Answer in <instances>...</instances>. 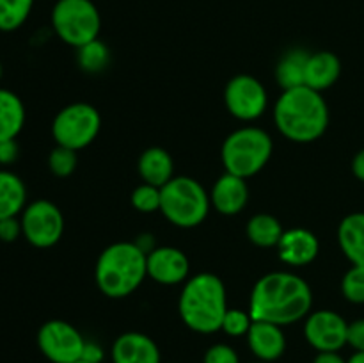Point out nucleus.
Segmentation results:
<instances>
[{
    "label": "nucleus",
    "instance_id": "4c0bfd02",
    "mask_svg": "<svg viewBox=\"0 0 364 363\" xmlns=\"http://www.w3.org/2000/svg\"><path fill=\"white\" fill-rule=\"evenodd\" d=\"M313 363H347L338 352H318Z\"/></svg>",
    "mask_w": 364,
    "mask_h": 363
},
{
    "label": "nucleus",
    "instance_id": "b1692460",
    "mask_svg": "<svg viewBox=\"0 0 364 363\" xmlns=\"http://www.w3.org/2000/svg\"><path fill=\"white\" fill-rule=\"evenodd\" d=\"M245 233H247L249 242L258 248H277L284 230L277 217L270 214H256L249 219Z\"/></svg>",
    "mask_w": 364,
    "mask_h": 363
},
{
    "label": "nucleus",
    "instance_id": "f257e3e1",
    "mask_svg": "<svg viewBox=\"0 0 364 363\" xmlns=\"http://www.w3.org/2000/svg\"><path fill=\"white\" fill-rule=\"evenodd\" d=\"M313 292L304 278L287 270H276L259 278L249 299L252 320H263L284 327L306 319L311 312Z\"/></svg>",
    "mask_w": 364,
    "mask_h": 363
},
{
    "label": "nucleus",
    "instance_id": "412c9836",
    "mask_svg": "<svg viewBox=\"0 0 364 363\" xmlns=\"http://www.w3.org/2000/svg\"><path fill=\"white\" fill-rule=\"evenodd\" d=\"M27 206V187L16 173L0 169V219L16 217Z\"/></svg>",
    "mask_w": 364,
    "mask_h": 363
},
{
    "label": "nucleus",
    "instance_id": "e433bc0d",
    "mask_svg": "<svg viewBox=\"0 0 364 363\" xmlns=\"http://www.w3.org/2000/svg\"><path fill=\"white\" fill-rule=\"evenodd\" d=\"M134 242L139 246V248L142 249V251L146 253V255H148V253H151L153 249L156 248V246H155V237H153L151 233L137 235V238H135Z\"/></svg>",
    "mask_w": 364,
    "mask_h": 363
},
{
    "label": "nucleus",
    "instance_id": "f03ea898",
    "mask_svg": "<svg viewBox=\"0 0 364 363\" xmlns=\"http://www.w3.org/2000/svg\"><path fill=\"white\" fill-rule=\"evenodd\" d=\"M274 123L288 141L308 144L326 134L329 105L322 93L308 85L284 89L274 105Z\"/></svg>",
    "mask_w": 364,
    "mask_h": 363
},
{
    "label": "nucleus",
    "instance_id": "9d476101",
    "mask_svg": "<svg viewBox=\"0 0 364 363\" xmlns=\"http://www.w3.org/2000/svg\"><path fill=\"white\" fill-rule=\"evenodd\" d=\"M85 338L66 320H46L38 331V347L52 363H77L82 359Z\"/></svg>",
    "mask_w": 364,
    "mask_h": 363
},
{
    "label": "nucleus",
    "instance_id": "393cba45",
    "mask_svg": "<svg viewBox=\"0 0 364 363\" xmlns=\"http://www.w3.org/2000/svg\"><path fill=\"white\" fill-rule=\"evenodd\" d=\"M34 0H0V32L18 31L31 16Z\"/></svg>",
    "mask_w": 364,
    "mask_h": 363
},
{
    "label": "nucleus",
    "instance_id": "4468645a",
    "mask_svg": "<svg viewBox=\"0 0 364 363\" xmlns=\"http://www.w3.org/2000/svg\"><path fill=\"white\" fill-rule=\"evenodd\" d=\"M320 253V242L313 231L306 228L287 230L277 244V255L287 265L304 267L315 262Z\"/></svg>",
    "mask_w": 364,
    "mask_h": 363
},
{
    "label": "nucleus",
    "instance_id": "c756f323",
    "mask_svg": "<svg viewBox=\"0 0 364 363\" xmlns=\"http://www.w3.org/2000/svg\"><path fill=\"white\" fill-rule=\"evenodd\" d=\"M251 313L238 308H228L220 330L226 335H230V337H247L249 330H251Z\"/></svg>",
    "mask_w": 364,
    "mask_h": 363
},
{
    "label": "nucleus",
    "instance_id": "aec40b11",
    "mask_svg": "<svg viewBox=\"0 0 364 363\" xmlns=\"http://www.w3.org/2000/svg\"><path fill=\"white\" fill-rule=\"evenodd\" d=\"M338 244L352 265H364V212L348 214L341 219Z\"/></svg>",
    "mask_w": 364,
    "mask_h": 363
},
{
    "label": "nucleus",
    "instance_id": "9b49d317",
    "mask_svg": "<svg viewBox=\"0 0 364 363\" xmlns=\"http://www.w3.org/2000/svg\"><path fill=\"white\" fill-rule=\"evenodd\" d=\"M228 112L238 121H256L269 107V95L262 82L252 75H237L224 89Z\"/></svg>",
    "mask_w": 364,
    "mask_h": 363
},
{
    "label": "nucleus",
    "instance_id": "ddd939ff",
    "mask_svg": "<svg viewBox=\"0 0 364 363\" xmlns=\"http://www.w3.org/2000/svg\"><path fill=\"white\" fill-rule=\"evenodd\" d=\"M148 276L159 285L173 287L188 280L191 262L181 249L173 246H159L146 256Z\"/></svg>",
    "mask_w": 364,
    "mask_h": 363
},
{
    "label": "nucleus",
    "instance_id": "79ce46f5",
    "mask_svg": "<svg viewBox=\"0 0 364 363\" xmlns=\"http://www.w3.org/2000/svg\"><path fill=\"white\" fill-rule=\"evenodd\" d=\"M77 363H87V362H77Z\"/></svg>",
    "mask_w": 364,
    "mask_h": 363
},
{
    "label": "nucleus",
    "instance_id": "6e6552de",
    "mask_svg": "<svg viewBox=\"0 0 364 363\" xmlns=\"http://www.w3.org/2000/svg\"><path fill=\"white\" fill-rule=\"evenodd\" d=\"M102 130V116L91 103L77 102L63 107L52 121V137L57 146L73 152L87 148Z\"/></svg>",
    "mask_w": 364,
    "mask_h": 363
},
{
    "label": "nucleus",
    "instance_id": "1a4fd4ad",
    "mask_svg": "<svg viewBox=\"0 0 364 363\" xmlns=\"http://www.w3.org/2000/svg\"><path fill=\"white\" fill-rule=\"evenodd\" d=\"M23 238L38 249H48L60 241L64 233V216L55 203L36 199L28 203L20 216Z\"/></svg>",
    "mask_w": 364,
    "mask_h": 363
},
{
    "label": "nucleus",
    "instance_id": "58836bf2",
    "mask_svg": "<svg viewBox=\"0 0 364 363\" xmlns=\"http://www.w3.org/2000/svg\"><path fill=\"white\" fill-rule=\"evenodd\" d=\"M347 363H364V351H355L354 354L347 359Z\"/></svg>",
    "mask_w": 364,
    "mask_h": 363
},
{
    "label": "nucleus",
    "instance_id": "473e14b6",
    "mask_svg": "<svg viewBox=\"0 0 364 363\" xmlns=\"http://www.w3.org/2000/svg\"><path fill=\"white\" fill-rule=\"evenodd\" d=\"M347 344L354 351H364V319H358L348 324Z\"/></svg>",
    "mask_w": 364,
    "mask_h": 363
},
{
    "label": "nucleus",
    "instance_id": "c9c22d12",
    "mask_svg": "<svg viewBox=\"0 0 364 363\" xmlns=\"http://www.w3.org/2000/svg\"><path fill=\"white\" fill-rule=\"evenodd\" d=\"M352 173L358 180L364 182V148L359 149L352 159Z\"/></svg>",
    "mask_w": 364,
    "mask_h": 363
},
{
    "label": "nucleus",
    "instance_id": "2eb2a0df",
    "mask_svg": "<svg viewBox=\"0 0 364 363\" xmlns=\"http://www.w3.org/2000/svg\"><path fill=\"white\" fill-rule=\"evenodd\" d=\"M247 345L259 362L274 363L287 351V337L283 327L272 322L252 320L247 333Z\"/></svg>",
    "mask_w": 364,
    "mask_h": 363
},
{
    "label": "nucleus",
    "instance_id": "72a5a7b5",
    "mask_svg": "<svg viewBox=\"0 0 364 363\" xmlns=\"http://www.w3.org/2000/svg\"><path fill=\"white\" fill-rule=\"evenodd\" d=\"M18 155H20V148H18L16 139L0 141V164L2 166H11L13 162H16Z\"/></svg>",
    "mask_w": 364,
    "mask_h": 363
},
{
    "label": "nucleus",
    "instance_id": "2f4dec72",
    "mask_svg": "<svg viewBox=\"0 0 364 363\" xmlns=\"http://www.w3.org/2000/svg\"><path fill=\"white\" fill-rule=\"evenodd\" d=\"M23 235L21 230V221L16 217H6V219H0V242H11L18 241V238Z\"/></svg>",
    "mask_w": 364,
    "mask_h": 363
},
{
    "label": "nucleus",
    "instance_id": "423d86ee",
    "mask_svg": "<svg viewBox=\"0 0 364 363\" xmlns=\"http://www.w3.org/2000/svg\"><path fill=\"white\" fill-rule=\"evenodd\" d=\"M274 142L269 132L258 127H242L231 132L220 148V160L226 173L240 178L258 174L269 164Z\"/></svg>",
    "mask_w": 364,
    "mask_h": 363
},
{
    "label": "nucleus",
    "instance_id": "dca6fc26",
    "mask_svg": "<svg viewBox=\"0 0 364 363\" xmlns=\"http://www.w3.org/2000/svg\"><path fill=\"white\" fill-rule=\"evenodd\" d=\"M114 363H162L160 349L153 338L139 331H127L112 344Z\"/></svg>",
    "mask_w": 364,
    "mask_h": 363
},
{
    "label": "nucleus",
    "instance_id": "a878e982",
    "mask_svg": "<svg viewBox=\"0 0 364 363\" xmlns=\"http://www.w3.org/2000/svg\"><path fill=\"white\" fill-rule=\"evenodd\" d=\"M77 63L87 73H100L110 64V50L100 39L77 48Z\"/></svg>",
    "mask_w": 364,
    "mask_h": 363
},
{
    "label": "nucleus",
    "instance_id": "f8f14e48",
    "mask_svg": "<svg viewBox=\"0 0 364 363\" xmlns=\"http://www.w3.org/2000/svg\"><path fill=\"white\" fill-rule=\"evenodd\" d=\"M348 322L333 310L309 312L304 322V338L318 352H338L347 345Z\"/></svg>",
    "mask_w": 364,
    "mask_h": 363
},
{
    "label": "nucleus",
    "instance_id": "0eeeda50",
    "mask_svg": "<svg viewBox=\"0 0 364 363\" xmlns=\"http://www.w3.org/2000/svg\"><path fill=\"white\" fill-rule=\"evenodd\" d=\"M50 21L57 38L75 48L98 39L102 31V14L92 0H57Z\"/></svg>",
    "mask_w": 364,
    "mask_h": 363
},
{
    "label": "nucleus",
    "instance_id": "a19ab883",
    "mask_svg": "<svg viewBox=\"0 0 364 363\" xmlns=\"http://www.w3.org/2000/svg\"><path fill=\"white\" fill-rule=\"evenodd\" d=\"M256 363H267V362H256Z\"/></svg>",
    "mask_w": 364,
    "mask_h": 363
},
{
    "label": "nucleus",
    "instance_id": "6ab92c4d",
    "mask_svg": "<svg viewBox=\"0 0 364 363\" xmlns=\"http://www.w3.org/2000/svg\"><path fill=\"white\" fill-rule=\"evenodd\" d=\"M137 171L144 184L162 189L171 178H174L173 157L167 149L160 148V146H151L139 157Z\"/></svg>",
    "mask_w": 364,
    "mask_h": 363
},
{
    "label": "nucleus",
    "instance_id": "bb28decb",
    "mask_svg": "<svg viewBox=\"0 0 364 363\" xmlns=\"http://www.w3.org/2000/svg\"><path fill=\"white\" fill-rule=\"evenodd\" d=\"M78 166L77 152L64 146H55L48 155V169L50 173L59 178H68L75 173Z\"/></svg>",
    "mask_w": 364,
    "mask_h": 363
},
{
    "label": "nucleus",
    "instance_id": "39448f33",
    "mask_svg": "<svg viewBox=\"0 0 364 363\" xmlns=\"http://www.w3.org/2000/svg\"><path fill=\"white\" fill-rule=\"evenodd\" d=\"M210 194L196 178L174 177L160 189V212L183 230L199 226L208 217Z\"/></svg>",
    "mask_w": 364,
    "mask_h": 363
},
{
    "label": "nucleus",
    "instance_id": "7c9ffc66",
    "mask_svg": "<svg viewBox=\"0 0 364 363\" xmlns=\"http://www.w3.org/2000/svg\"><path fill=\"white\" fill-rule=\"evenodd\" d=\"M203 363H240V358L231 345L215 344L206 349Z\"/></svg>",
    "mask_w": 364,
    "mask_h": 363
},
{
    "label": "nucleus",
    "instance_id": "ea45409f",
    "mask_svg": "<svg viewBox=\"0 0 364 363\" xmlns=\"http://www.w3.org/2000/svg\"><path fill=\"white\" fill-rule=\"evenodd\" d=\"M0 77H2V66H0Z\"/></svg>",
    "mask_w": 364,
    "mask_h": 363
},
{
    "label": "nucleus",
    "instance_id": "a211bd4d",
    "mask_svg": "<svg viewBox=\"0 0 364 363\" xmlns=\"http://www.w3.org/2000/svg\"><path fill=\"white\" fill-rule=\"evenodd\" d=\"M341 75V60L336 53L320 50V52L309 53L308 64H306L304 85L322 93L333 88Z\"/></svg>",
    "mask_w": 364,
    "mask_h": 363
},
{
    "label": "nucleus",
    "instance_id": "f704fd0d",
    "mask_svg": "<svg viewBox=\"0 0 364 363\" xmlns=\"http://www.w3.org/2000/svg\"><path fill=\"white\" fill-rule=\"evenodd\" d=\"M103 358H105V352H103L102 345L95 344V342H87V340H85L84 352H82V359H80V362L102 363Z\"/></svg>",
    "mask_w": 364,
    "mask_h": 363
},
{
    "label": "nucleus",
    "instance_id": "c85d7f7f",
    "mask_svg": "<svg viewBox=\"0 0 364 363\" xmlns=\"http://www.w3.org/2000/svg\"><path fill=\"white\" fill-rule=\"evenodd\" d=\"M132 206L141 214L160 212V187L149 184H141L134 189L130 196Z\"/></svg>",
    "mask_w": 364,
    "mask_h": 363
},
{
    "label": "nucleus",
    "instance_id": "4be33fe9",
    "mask_svg": "<svg viewBox=\"0 0 364 363\" xmlns=\"http://www.w3.org/2000/svg\"><path fill=\"white\" fill-rule=\"evenodd\" d=\"M25 125V105L16 93L0 88V141L20 135Z\"/></svg>",
    "mask_w": 364,
    "mask_h": 363
},
{
    "label": "nucleus",
    "instance_id": "5701e85b",
    "mask_svg": "<svg viewBox=\"0 0 364 363\" xmlns=\"http://www.w3.org/2000/svg\"><path fill=\"white\" fill-rule=\"evenodd\" d=\"M309 52L304 48H291L279 59L276 66V80L284 89L304 85L306 64H308Z\"/></svg>",
    "mask_w": 364,
    "mask_h": 363
},
{
    "label": "nucleus",
    "instance_id": "7ed1b4c3",
    "mask_svg": "<svg viewBox=\"0 0 364 363\" xmlns=\"http://www.w3.org/2000/svg\"><path fill=\"white\" fill-rule=\"evenodd\" d=\"M226 285L217 274L199 273L188 278L178 299V312L188 330L212 335L220 330L228 312Z\"/></svg>",
    "mask_w": 364,
    "mask_h": 363
},
{
    "label": "nucleus",
    "instance_id": "20e7f679",
    "mask_svg": "<svg viewBox=\"0 0 364 363\" xmlns=\"http://www.w3.org/2000/svg\"><path fill=\"white\" fill-rule=\"evenodd\" d=\"M146 253L135 242H114L96 260L95 281L103 295L124 299L148 278Z\"/></svg>",
    "mask_w": 364,
    "mask_h": 363
},
{
    "label": "nucleus",
    "instance_id": "cd10ccee",
    "mask_svg": "<svg viewBox=\"0 0 364 363\" xmlns=\"http://www.w3.org/2000/svg\"><path fill=\"white\" fill-rule=\"evenodd\" d=\"M341 294L348 302L364 305V265H352L341 280Z\"/></svg>",
    "mask_w": 364,
    "mask_h": 363
},
{
    "label": "nucleus",
    "instance_id": "f3484780",
    "mask_svg": "<svg viewBox=\"0 0 364 363\" xmlns=\"http://www.w3.org/2000/svg\"><path fill=\"white\" fill-rule=\"evenodd\" d=\"M210 201H212L213 209L223 216H237L245 209L249 201L247 182L237 174L224 173L213 184Z\"/></svg>",
    "mask_w": 364,
    "mask_h": 363
}]
</instances>
